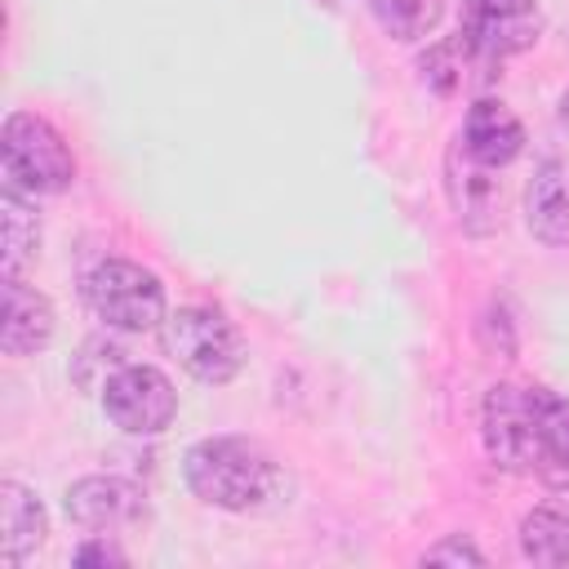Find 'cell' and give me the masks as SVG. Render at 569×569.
<instances>
[{
    "label": "cell",
    "mask_w": 569,
    "mask_h": 569,
    "mask_svg": "<svg viewBox=\"0 0 569 569\" xmlns=\"http://www.w3.org/2000/svg\"><path fill=\"white\" fill-rule=\"evenodd\" d=\"M480 445L502 471L569 485V400L551 387L498 382L480 405Z\"/></svg>",
    "instance_id": "6da1fadb"
},
{
    "label": "cell",
    "mask_w": 569,
    "mask_h": 569,
    "mask_svg": "<svg viewBox=\"0 0 569 569\" xmlns=\"http://www.w3.org/2000/svg\"><path fill=\"white\" fill-rule=\"evenodd\" d=\"M182 480L204 507H218L231 516H258L284 498L280 462L249 436L196 440L182 458Z\"/></svg>",
    "instance_id": "7a4b0ae2"
},
{
    "label": "cell",
    "mask_w": 569,
    "mask_h": 569,
    "mask_svg": "<svg viewBox=\"0 0 569 569\" xmlns=\"http://www.w3.org/2000/svg\"><path fill=\"white\" fill-rule=\"evenodd\" d=\"M0 178L22 196H62L76 182V156L67 138L36 111H9L0 129Z\"/></svg>",
    "instance_id": "3957f363"
},
{
    "label": "cell",
    "mask_w": 569,
    "mask_h": 569,
    "mask_svg": "<svg viewBox=\"0 0 569 569\" xmlns=\"http://www.w3.org/2000/svg\"><path fill=\"white\" fill-rule=\"evenodd\" d=\"M80 293H84L89 311L107 329H120V333H151V329H164V320H169L160 276L133 258L93 262L80 280Z\"/></svg>",
    "instance_id": "277c9868"
},
{
    "label": "cell",
    "mask_w": 569,
    "mask_h": 569,
    "mask_svg": "<svg viewBox=\"0 0 569 569\" xmlns=\"http://www.w3.org/2000/svg\"><path fill=\"white\" fill-rule=\"evenodd\" d=\"M164 347L204 387H222L244 369V338L218 307H178V311H169Z\"/></svg>",
    "instance_id": "5b68a950"
},
{
    "label": "cell",
    "mask_w": 569,
    "mask_h": 569,
    "mask_svg": "<svg viewBox=\"0 0 569 569\" xmlns=\"http://www.w3.org/2000/svg\"><path fill=\"white\" fill-rule=\"evenodd\" d=\"M102 413L129 436H160L178 418V391L156 365H120L102 382Z\"/></svg>",
    "instance_id": "8992f818"
},
{
    "label": "cell",
    "mask_w": 569,
    "mask_h": 569,
    "mask_svg": "<svg viewBox=\"0 0 569 569\" xmlns=\"http://www.w3.org/2000/svg\"><path fill=\"white\" fill-rule=\"evenodd\" d=\"M458 31L493 62L511 58V53H525L538 31H542V18H538V0H462V22Z\"/></svg>",
    "instance_id": "52a82bcc"
},
{
    "label": "cell",
    "mask_w": 569,
    "mask_h": 569,
    "mask_svg": "<svg viewBox=\"0 0 569 569\" xmlns=\"http://www.w3.org/2000/svg\"><path fill=\"white\" fill-rule=\"evenodd\" d=\"M62 511L71 525H80L89 533H107V529H124V525L142 520L147 498L124 476H80L76 485H67Z\"/></svg>",
    "instance_id": "ba28073f"
},
{
    "label": "cell",
    "mask_w": 569,
    "mask_h": 569,
    "mask_svg": "<svg viewBox=\"0 0 569 569\" xmlns=\"http://www.w3.org/2000/svg\"><path fill=\"white\" fill-rule=\"evenodd\" d=\"M458 147L485 164V169H507L520 151H525V124L516 120V111L498 98H476L462 116L458 129Z\"/></svg>",
    "instance_id": "9c48e42d"
},
{
    "label": "cell",
    "mask_w": 569,
    "mask_h": 569,
    "mask_svg": "<svg viewBox=\"0 0 569 569\" xmlns=\"http://www.w3.org/2000/svg\"><path fill=\"white\" fill-rule=\"evenodd\" d=\"M445 191H449V204H453L462 231L485 236L498 227V200H502L498 178H493V169L476 164L458 142L445 156Z\"/></svg>",
    "instance_id": "30bf717a"
},
{
    "label": "cell",
    "mask_w": 569,
    "mask_h": 569,
    "mask_svg": "<svg viewBox=\"0 0 569 569\" xmlns=\"http://www.w3.org/2000/svg\"><path fill=\"white\" fill-rule=\"evenodd\" d=\"M525 227L551 249L569 244V156H551L533 169L525 187Z\"/></svg>",
    "instance_id": "8fae6325"
},
{
    "label": "cell",
    "mask_w": 569,
    "mask_h": 569,
    "mask_svg": "<svg viewBox=\"0 0 569 569\" xmlns=\"http://www.w3.org/2000/svg\"><path fill=\"white\" fill-rule=\"evenodd\" d=\"M53 325H58L53 302L40 289H31L27 280H4V325H0L4 356L18 360V356L44 351L53 338Z\"/></svg>",
    "instance_id": "7c38bea8"
},
{
    "label": "cell",
    "mask_w": 569,
    "mask_h": 569,
    "mask_svg": "<svg viewBox=\"0 0 569 569\" xmlns=\"http://www.w3.org/2000/svg\"><path fill=\"white\" fill-rule=\"evenodd\" d=\"M422 80L436 89V93H462V89H476V84H489L493 80V58H485L462 31H453L449 40L431 44L422 58Z\"/></svg>",
    "instance_id": "4fadbf2b"
},
{
    "label": "cell",
    "mask_w": 569,
    "mask_h": 569,
    "mask_svg": "<svg viewBox=\"0 0 569 569\" xmlns=\"http://www.w3.org/2000/svg\"><path fill=\"white\" fill-rule=\"evenodd\" d=\"M0 529H4V565L18 569L31 551L44 547L49 511L22 480H0Z\"/></svg>",
    "instance_id": "5bb4252c"
},
{
    "label": "cell",
    "mask_w": 569,
    "mask_h": 569,
    "mask_svg": "<svg viewBox=\"0 0 569 569\" xmlns=\"http://www.w3.org/2000/svg\"><path fill=\"white\" fill-rule=\"evenodd\" d=\"M520 556L547 569H569V485L525 511L520 520Z\"/></svg>",
    "instance_id": "9a60e30c"
},
{
    "label": "cell",
    "mask_w": 569,
    "mask_h": 569,
    "mask_svg": "<svg viewBox=\"0 0 569 569\" xmlns=\"http://www.w3.org/2000/svg\"><path fill=\"white\" fill-rule=\"evenodd\" d=\"M0 222H4V280H22L27 262L40 253V213L36 200L22 191H0Z\"/></svg>",
    "instance_id": "2e32d148"
},
{
    "label": "cell",
    "mask_w": 569,
    "mask_h": 569,
    "mask_svg": "<svg viewBox=\"0 0 569 569\" xmlns=\"http://www.w3.org/2000/svg\"><path fill=\"white\" fill-rule=\"evenodd\" d=\"M369 13L391 40H422L440 22L445 4L440 0H369Z\"/></svg>",
    "instance_id": "e0dca14e"
},
{
    "label": "cell",
    "mask_w": 569,
    "mask_h": 569,
    "mask_svg": "<svg viewBox=\"0 0 569 569\" xmlns=\"http://www.w3.org/2000/svg\"><path fill=\"white\" fill-rule=\"evenodd\" d=\"M422 565H485V551L467 533H449L422 551Z\"/></svg>",
    "instance_id": "ac0fdd59"
},
{
    "label": "cell",
    "mask_w": 569,
    "mask_h": 569,
    "mask_svg": "<svg viewBox=\"0 0 569 569\" xmlns=\"http://www.w3.org/2000/svg\"><path fill=\"white\" fill-rule=\"evenodd\" d=\"M71 565H129V556L116 547V542H107V533H93L84 547H76L71 551Z\"/></svg>",
    "instance_id": "d6986e66"
},
{
    "label": "cell",
    "mask_w": 569,
    "mask_h": 569,
    "mask_svg": "<svg viewBox=\"0 0 569 569\" xmlns=\"http://www.w3.org/2000/svg\"><path fill=\"white\" fill-rule=\"evenodd\" d=\"M560 129H565V133H569V89H565V93H560Z\"/></svg>",
    "instance_id": "ffe728a7"
}]
</instances>
